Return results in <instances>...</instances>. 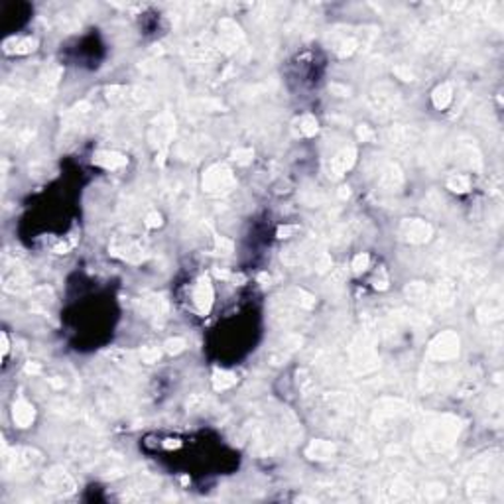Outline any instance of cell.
I'll return each instance as SVG.
<instances>
[{
  "mask_svg": "<svg viewBox=\"0 0 504 504\" xmlns=\"http://www.w3.org/2000/svg\"><path fill=\"white\" fill-rule=\"evenodd\" d=\"M459 354V337L453 331H445L438 335L430 345V356L438 360H451Z\"/></svg>",
  "mask_w": 504,
  "mask_h": 504,
  "instance_id": "cell-1",
  "label": "cell"
},
{
  "mask_svg": "<svg viewBox=\"0 0 504 504\" xmlns=\"http://www.w3.org/2000/svg\"><path fill=\"white\" fill-rule=\"evenodd\" d=\"M432 226L426 222V220H418V219H412V220H404L402 222V226H400V234L408 240V242H414V244H422V242H426V240H430V236H432Z\"/></svg>",
  "mask_w": 504,
  "mask_h": 504,
  "instance_id": "cell-2",
  "label": "cell"
},
{
  "mask_svg": "<svg viewBox=\"0 0 504 504\" xmlns=\"http://www.w3.org/2000/svg\"><path fill=\"white\" fill-rule=\"evenodd\" d=\"M234 184L232 174L224 168V166H215L211 168L205 178H203V188L207 191H224L226 188H230Z\"/></svg>",
  "mask_w": 504,
  "mask_h": 504,
  "instance_id": "cell-3",
  "label": "cell"
},
{
  "mask_svg": "<svg viewBox=\"0 0 504 504\" xmlns=\"http://www.w3.org/2000/svg\"><path fill=\"white\" fill-rule=\"evenodd\" d=\"M46 484L50 486V490L60 492V494H71L75 490V480L62 469H52L46 474Z\"/></svg>",
  "mask_w": 504,
  "mask_h": 504,
  "instance_id": "cell-4",
  "label": "cell"
},
{
  "mask_svg": "<svg viewBox=\"0 0 504 504\" xmlns=\"http://www.w3.org/2000/svg\"><path fill=\"white\" fill-rule=\"evenodd\" d=\"M193 302L201 314H207L213 306V286L209 278H201L193 288Z\"/></svg>",
  "mask_w": 504,
  "mask_h": 504,
  "instance_id": "cell-5",
  "label": "cell"
},
{
  "mask_svg": "<svg viewBox=\"0 0 504 504\" xmlns=\"http://www.w3.org/2000/svg\"><path fill=\"white\" fill-rule=\"evenodd\" d=\"M354 158H356V152H354V148H343L341 152H337L335 156L331 158V164H329V170H331V174H333L335 178L343 176L346 170H350V168H352V164H354Z\"/></svg>",
  "mask_w": 504,
  "mask_h": 504,
  "instance_id": "cell-6",
  "label": "cell"
},
{
  "mask_svg": "<svg viewBox=\"0 0 504 504\" xmlns=\"http://www.w3.org/2000/svg\"><path fill=\"white\" fill-rule=\"evenodd\" d=\"M337 447L335 443L331 441H314L310 447H308V455L312 459H317V461H325V459H331L335 455Z\"/></svg>",
  "mask_w": 504,
  "mask_h": 504,
  "instance_id": "cell-7",
  "label": "cell"
},
{
  "mask_svg": "<svg viewBox=\"0 0 504 504\" xmlns=\"http://www.w3.org/2000/svg\"><path fill=\"white\" fill-rule=\"evenodd\" d=\"M12 418H14V424H16L18 428H28L32 422H34V408H32L28 402L20 400V402L14 404Z\"/></svg>",
  "mask_w": 504,
  "mask_h": 504,
  "instance_id": "cell-8",
  "label": "cell"
},
{
  "mask_svg": "<svg viewBox=\"0 0 504 504\" xmlns=\"http://www.w3.org/2000/svg\"><path fill=\"white\" fill-rule=\"evenodd\" d=\"M93 162L98 164V166H102V168H106V170H116V168L124 166L126 158L116 154V152H96Z\"/></svg>",
  "mask_w": 504,
  "mask_h": 504,
  "instance_id": "cell-9",
  "label": "cell"
},
{
  "mask_svg": "<svg viewBox=\"0 0 504 504\" xmlns=\"http://www.w3.org/2000/svg\"><path fill=\"white\" fill-rule=\"evenodd\" d=\"M451 98H453V91H451L449 85H441V87H438L434 91V104L438 108H447L449 102H451Z\"/></svg>",
  "mask_w": 504,
  "mask_h": 504,
  "instance_id": "cell-10",
  "label": "cell"
},
{
  "mask_svg": "<svg viewBox=\"0 0 504 504\" xmlns=\"http://www.w3.org/2000/svg\"><path fill=\"white\" fill-rule=\"evenodd\" d=\"M486 492H488V482H486V478H482V476H474L471 482H469V494H471L472 498L480 500Z\"/></svg>",
  "mask_w": 504,
  "mask_h": 504,
  "instance_id": "cell-11",
  "label": "cell"
},
{
  "mask_svg": "<svg viewBox=\"0 0 504 504\" xmlns=\"http://www.w3.org/2000/svg\"><path fill=\"white\" fill-rule=\"evenodd\" d=\"M234 384H236V376H234L232 372L220 370V372H215V376H213V386H215V390H226V388H230V386H234Z\"/></svg>",
  "mask_w": 504,
  "mask_h": 504,
  "instance_id": "cell-12",
  "label": "cell"
},
{
  "mask_svg": "<svg viewBox=\"0 0 504 504\" xmlns=\"http://www.w3.org/2000/svg\"><path fill=\"white\" fill-rule=\"evenodd\" d=\"M144 310L152 315L164 314L166 312V302L162 298H156V296L154 298H146L144 300Z\"/></svg>",
  "mask_w": 504,
  "mask_h": 504,
  "instance_id": "cell-13",
  "label": "cell"
},
{
  "mask_svg": "<svg viewBox=\"0 0 504 504\" xmlns=\"http://www.w3.org/2000/svg\"><path fill=\"white\" fill-rule=\"evenodd\" d=\"M382 180H384V184H386L388 188H398V186H400V182H402V174H400V170H398V168L388 166V170L384 172Z\"/></svg>",
  "mask_w": 504,
  "mask_h": 504,
  "instance_id": "cell-14",
  "label": "cell"
},
{
  "mask_svg": "<svg viewBox=\"0 0 504 504\" xmlns=\"http://www.w3.org/2000/svg\"><path fill=\"white\" fill-rule=\"evenodd\" d=\"M455 300V286L451 282H443L440 286V304L441 306H449Z\"/></svg>",
  "mask_w": 504,
  "mask_h": 504,
  "instance_id": "cell-15",
  "label": "cell"
},
{
  "mask_svg": "<svg viewBox=\"0 0 504 504\" xmlns=\"http://www.w3.org/2000/svg\"><path fill=\"white\" fill-rule=\"evenodd\" d=\"M406 296L414 302H422V300L428 298V288L424 284H412V286L406 288Z\"/></svg>",
  "mask_w": 504,
  "mask_h": 504,
  "instance_id": "cell-16",
  "label": "cell"
},
{
  "mask_svg": "<svg viewBox=\"0 0 504 504\" xmlns=\"http://www.w3.org/2000/svg\"><path fill=\"white\" fill-rule=\"evenodd\" d=\"M447 188L457 191V193H465L469 189V180L465 176H451L447 180Z\"/></svg>",
  "mask_w": 504,
  "mask_h": 504,
  "instance_id": "cell-17",
  "label": "cell"
},
{
  "mask_svg": "<svg viewBox=\"0 0 504 504\" xmlns=\"http://www.w3.org/2000/svg\"><path fill=\"white\" fill-rule=\"evenodd\" d=\"M300 130H302V134H306V136H315L317 134V130H319V126H317V120H315L314 116H304L302 118V122H300Z\"/></svg>",
  "mask_w": 504,
  "mask_h": 504,
  "instance_id": "cell-18",
  "label": "cell"
},
{
  "mask_svg": "<svg viewBox=\"0 0 504 504\" xmlns=\"http://www.w3.org/2000/svg\"><path fill=\"white\" fill-rule=\"evenodd\" d=\"M368 262H370L368 254L360 252V254H356V256L352 258V264H350V268H352V272H354V274H360V272H364V270L368 268Z\"/></svg>",
  "mask_w": 504,
  "mask_h": 504,
  "instance_id": "cell-19",
  "label": "cell"
},
{
  "mask_svg": "<svg viewBox=\"0 0 504 504\" xmlns=\"http://www.w3.org/2000/svg\"><path fill=\"white\" fill-rule=\"evenodd\" d=\"M186 346H188V343H186V339H182V337H176V339L166 341V350H168L170 354H178V352H182Z\"/></svg>",
  "mask_w": 504,
  "mask_h": 504,
  "instance_id": "cell-20",
  "label": "cell"
},
{
  "mask_svg": "<svg viewBox=\"0 0 504 504\" xmlns=\"http://www.w3.org/2000/svg\"><path fill=\"white\" fill-rule=\"evenodd\" d=\"M140 358H142V362L152 364V362H156L158 358H160V350L154 348V346H146V348L140 350Z\"/></svg>",
  "mask_w": 504,
  "mask_h": 504,
  "instance_id": "cell-21",
  "label": "cell"
},
{
  "mask_svg": "<svg viewBox=\"0 0 504 504\" xmlns=\"http://www.w3.org/2000/svg\"><path fill=\"white\" fill-rule=\"evenodd\" d=\"M315 268H317L319 272L329 270V268H331V256H329V254H321L319 258H315Z\"/></svg>",
  "mask_w": 504,
  "mask_h": 504,
  "instance_id": "cell-22",
  "label": "cell"
},
{
  "mask_svg": "<svg viewBox=\"0 0 504 504\" xmlns=\"http://www.w3.org/2000/svg\"><path fill=\"white\" fill-rule=\"evenodd\" d=\"M34 46H36V42L28 38V40H22V42H18V44H16V50H14V52H16V54H28V52H32V50H34Z\"/></svg>",
  "mask_w": 504,
  "mask_h": 504,
  "instance_id": "cell-23",
  "label": "cell"
},
{
  "mask_svg": "<svg viewBox=\"0 0 504 504\" xmlns=\"http://www.w3.org/2000/svg\"><path fill=\"white\" fill-rule=\"evenodd\" d=\"M443 492H445V488L440 486V484L430 486V488H426V490H424V494H428V498H441V496H443Z\"/></svg>",
  "mask_w": 504,
  "mask_h": 504,
  "instance_id": "cell-24",
  "label": "cell"
},
{
  "mask_svg": "<svg viewBox=\"0 0 504 504\" xmlns=\"http://www.w3.org/2000/svg\"><path fill=\"white\" fill-rule=\"evenodd\" d=\"M232 158H234L238 164H246L252 158V150H236V152L232 154Z\"/></svg>",
  "mask_w": 504,
  "mask_h": 504,
  "instance_id": "cell-25",
  "label": "cell"
},
{
  "mask_svg": "<svg viewBox=\"0 0 504 504\" xmlns=\"http://www.w3.org/2000/svg\"><path fill=\"white\" fill-rule=\"evenodd\" d=\"M146 224H148L150 228H156V226L162 224V217H160L158 213H150V215L146 217Z\"/></svg>",
  "mask_w": 504,
  "mask_h": 504,
  "instance_id": "cell-26",
  "label": "cell"
},
{
  "mask_svg": "<svg viewBox=\"0 0 504 504\" xmlns=\"http://www.w3.org/2000/svg\"><path fill=\"white\" fill-rule=\"evenodd\" d=\"M394 73H396V75H400V77H402L404 81H414V73H412L410 69H404V67H396V69H394Z\"/></svg>",
  "mask_w": 504,
  "mask_h": 504,
  "instance_id": "cell-27",
  "label": "cell"
},
{
  "mask_svg": "<svg viewBox=\"0 0 504 504\" xmlns=\"http://www.w3.org/2000/svg\"><path fill=\"white\" fill-rule=\"evenodd\" d=\"M358 138H362V140H372V132L368 130V126H360V128H358Z\"/></svg>",
  "mask_w": 504,
  "mask_h": 504,
  "instance_id": "cell-28",
  "label": "cell"
},
{
  "mask_svg": "<svg viewBox=\"0 0 504 504\" xmlns=\"http://www.w3.org/2000/svg\"><path fill=\"white\" fill-rule=\"evenodd\" d=\"M294 230H296V226H284V228L278 230V234L284 238V234H290V232H294Z\"/></svg>",
  "mask_w": 504,
  "mask_h": 504,
  "instance_id": "cell-29",
  "label": "cell"
},
{
  "mask_svg": "<svg viewBox=\"0 0 504 504\" xmlns=\"http://www.w3.org/2000/svg\"><path fill=\"white\" fill-rule=\"evenodd\" d=\"M8 352V337H6V333H2V354H6Z\"/></svg>",
  "mask_w": 504,
  "mask_h": 504,
  "instance_id": "cell-30",
  "label": "cell"
},
{
  "mask_svg": "<svg viewBox=\"0 0 504 504\" xmlns=\"http://www.w3.org/2000/svg\"><path fill=\"white\" fill-rule=\"evenodd\" d=\"M26 372H34V374H36V372H40V366H36V364H28V366H26Z\"/></svg>",
  "mask_w": 504,
  "mask_h": 504,
  "instance_id": "cell-31",
  "label": "cell"
}]
</instances>
